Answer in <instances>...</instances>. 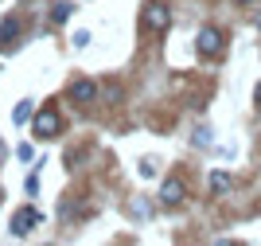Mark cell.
Here are the masks:
<instances>
[{
  "instance_id": "cell-10",
  "label": "cell",
  "mask_w": 261,
  "mask_h": 246,
  "mask_svg": "<svg viewBox=\"0 0 261 246\" xmlns=\"http://www.w3.org/2000/svg\"><path fill=\"white\" fill-rule=\"evenodd\" d=\"M66 16H70V4H55V12H51V24H63Z\"/></svg>"
},
{
  "instance_id": "cell-9",
  "label": "cell",
  "mask_w": 261,
  "mask_h": 246,
  "mask_svg": "<svg viewBox=\"0 0 261 246\" xmlns=\"http://www.w3.org/2000/svg\"><path fill=\"white\" fill-rule=\"evenodd\" d=\"M211 192H230V176L226 172H215V176H211Z\"/></svg>"
},
{
  "instance_id": "cell-12",
  "label": "cell",
  "mask_w": 261,
  "mask_h": 246,
  "mask_svg": "<svg viewBox=\"0 0 261 246\" xmlns=\"http://www.w3.org/2000/svg\"><path fill=\"white\" fill-rule=\"evenodd\" d=\"M257 106H261V86H257Z\"/></svg>"
},
{
  "instance_id": "cell-6",
  "label": "cell",
  "mask_w": 261,
  "mask_h": 246,
  "mask_svg": "<svg viewBox=\"0 0 261 246\" xmlns=\"http://www.w3.org/2000/svg\"><path fill=\"white\" fill-rule=\"evenodd\" d=\"M160 204H168V207L184 204V184H179V180H168V184L160 188Z\"/></svg>"
},
{
  "instance_id": "cell-11",
  "label": "cell",
  "mask_w": 261,
  "mask_h": 246,
  "mask_svg": "<svg viewBox=\"0 0 261 246\" xmlns=\"http://www.w3.org/2000/svg\"><path fill=\"white\" fill-rule=\"evenodd\" d=\"M141 176H144V180H148V176H156V161H144V164H141Z\"/></svg>"
},
{
  "instance_id": "cell-1",
  "label": "cell",
  "mask_w": 261,
  "mask_h": 246,
  "mask_svg": "<svg viewBox=\"0 0 261 246\" xmlns=\"http://www.w3.org/2000/svg\"><path fill=\"white\" fill-rule=\"evenodd\" d=\"M59 125H63V121H59L55 109H39V114L32 118V129H35V137H39V141H51L55 133H59Z\"/></svg>"
},
{
  "instance_id": "cell-5",
  "label": "cell",
  "mask_w": 261,
  "mask_h": 246,
  "mask_svg": "<svg viewBox=\"0 0 261 246\" xmlns=\"http://www.w3.org/2000/svg\"><path fill=\"white\" fill-rule=\"evenodd\" d=\"M70 98H74L78 106H82V102H94V98H98V86L90 82V78H78V82L70 86Z\"/></svg>"
},
{
  "instance_id": "cell-13",
  "label": "cell",
  "mask_w": 261,
  "mask_h": 246,
  "mask_svg": "<svg viewBox=\"0 0 261 246\" xmlns=\"http://www.w3.org/2000/svg\"><path fill=\"white\" fill-rule=\"evenodd\" d=\"M257 28H261V12H257Z\"/></svg>"
},
{
  "instance_id": "cell-14",
  "label": "cell",
  "mask_w": 261,
  "mask_h": 246,
  "mask_svg": "<svg viewBox=\"0 0 261 246\" xmlns=\"http://www.w3.org/2000/svg\"><path fill=\"white\" fill-rule=\"evenodd\" d=\"M0 156H4V145H0Z\"/></svg>"
},
{
  "instance_id": "cell-2",
  "label": "cell",
  "mask_w": 261,
  "mask_h": 246,
  "mask_svg": "<svg viewBox=\"0 0 261 246\" xmlns=\"http://www.w3.org/2000/svg\"><path fill=\"white\" fill-rule=\"evenodd\" d=\"M168 24H172V12L164 8L160 0H156V4H148V8H144V28H152V32H164Z\"/></svg>"
},
{
  "instance_id": "cell-8",
  "label": "cell",
  "mask_w": 261,
  "mask_h": 246,
  "mask_svg": "<svg viewBox=\"0 0 261 246\" xmlns=\"http://www.w3.org/2000/svg\"><path fill=\"white\" fill-rule=\"evenodd\" d=\"M12 35H16V20H4V28H0V51H12Z\"/></svg>"
},
{
  "instance_id": "cell-4",
  "label": "cell",
  "mask_w": 261,
  "mask_h": 246,
  "mask_svg": "<svg viewBox=\"0 0 261 246\" xmlns=\"http://www.w3.org/2000/svg\"><path fill=\"white\" fill-rule=\"evenodd\" d=\"M39 223V211H32V207H23V211H16L12 215V235L20 238V235H28L32 227Z\"/></svg>"
},
{
  "instance_id": "cell-7",
  "label": "cell",
  "mask_w": 261,
  "mask_h": 246,
  "mask_svg": "<svg viewBox=\"0 0 261 246\" xmlns=\"http://www.w3.org/2000/svg\"><path fill=\"white\" fill-rule=\"evenodd\" d=\"M35 118V106L32 102H20V106L12 109V121H16V125H23V121H32Z\"/></svg>"
},
{
  "instance_id": "cell-3",
  "label": "cell",
  "mask_w": 261,
  "mask_h": 246,
  "mask_svg": "<svg viewBox=\"0 0 261 246\" xmlns=\"http://www.w3.org/2000/svg\"><path fill=\"white\" fill-rule=\"evenodd\" d=\"M199 51L211 55V59L222 55V32H218V28H203V32H199Z\"/></svg>"
},
{
  "instance_id": "cell-15",
  "label": "cell",
  "mask_w": 261,
  "mask_h": 246,
  "mask_svg": "<svg viewBox=\"0 0 261 246\" xmlns=\"http://www.w3.org/2000/svg\"><path fill=\"white\" fill-rule=\"evenodd\" d=\"M238 4H250V0H238Z\"/></svg>"
}]
</instances>
